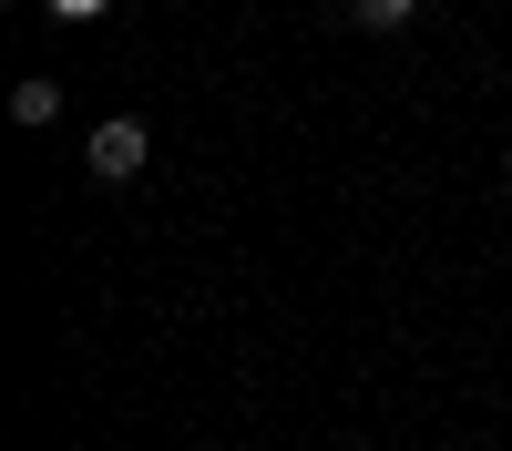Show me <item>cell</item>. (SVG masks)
<instances>
[{"label":"cell","mask_w":512,"mask_h":451,"mask_svg":"<svg viewBox=\"0 0 512 451\" xmlns=\"http://www.w3.org/2000/svg\"><path fill=\"white\" fill-rule=\"evenodd\" d=\"M502 134H512V113H502Z\"/></svg>","instance_id":"5"},{"label":"cell","mask_w":512,"mask_h":451,"mask_svg":"<svg viewBox=\"0 0 512 451\" xmlns=\"http://www.w3.org/2000/svg\"><path fill=\"white\" fill-rule=\"evenodd\" d=\"M11 123H62V82H52V72H31L21 93H11Z\"/></svg>","instance_id":"2"},{"label":"cell","mask_w":512,"mask_h":451,"mask_svg":"<svg viewBox=\"0 0 512 451\" xmlns=\"http://www.w3.org/2000/svg\"><path fill=\"white\" fill-rule=\"evenodd\" d=\"M349 21H359V31H410L420 0H349Z\"/></svg>","instance_id":"3"},{"label":"cell","mask_w":512,"mask_h":451,"mask_svg":"<svg viewBox=\"0 0 512 451\" xmlns=\"http://www.w3.org/2000/svg\"><path fill=\"white\" fill-rule=\"evenodd\" d=\"M52 11H72V21H93V11H103V0H52Z\"/></svg>","instance_id":"4"},{"label":"cell","mask_w":512,"mask_h":451,"mask_svg":"<svg viewBox=\"0 0 512 451\" xmlns=\"http://www.w3.org/2000/svg\"><path fill=\"white\" fill-rule=\"evenodd\" d=\"M144 154H154V134H144L134 113H113V123H93V144H82V164H93L103 185H134V175H144Z\"/></svg>","instance_id":"1"}]
</instances>
